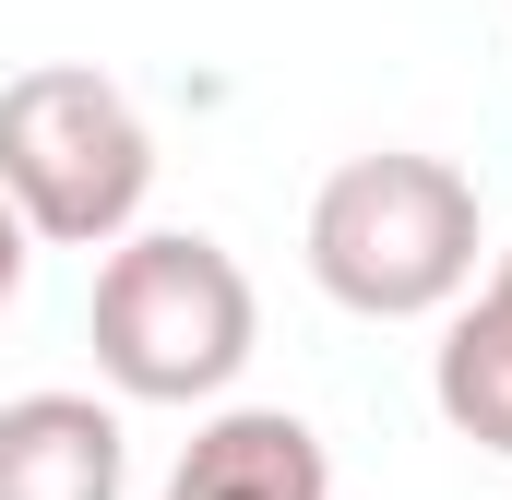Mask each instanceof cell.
Masks as SVG:
<instances>
[{"label":"cell","instance_id":"cell-1","mask_svg":"<svg viewBox=\"0 0 512 500\" xmlns=\"http://www.w3.org/2000/svg\"><path fill=\"white\" fill-rule=\"evenodd\" d=\"M477 179L441 155H346L310 191V286L358 322H441L477 298Z\"/></svg>","mask_w":512,"mask_h":500},{"label":"cell","instance_id":"cell-2","mask_svg":"<svg viewBox=\"0 0 512 500\" xmlns=\"http://www.w3.org/2000/svg\"><path fill=\"white\" fill-rule=\"evenodd\" d=\"M262 346L239 250L203 227H131L96 262V370L120 405H215Z\"/></svg>","mask_w":512,"mask_h":500},{"label":"cell","instance_id":"cell-3","mask_svg":"<svg viewBox=\"0 0 512 500\" xmlns=\"http://www.w3.org/2000/svg\"><path fill=\"white\" fill-rule=\"evenodd\" d=\"M155 191V131L108 72L36 60L0 84V203L48 250H120Z\"/></svg>","mask_w":512,"mask_h":500},{"label":"cell","instance_id":"cell-4","mask_svg":"<svg viewBox=\"0 0 512 500\" xmlns=\"http://www.w3.org/2000/svg\"><path fill=\"white\" fill-rule=\"evenodd\" d=\"M155 500H334V465H322L310 417H286V405H215Z\"/></svg>","mask_w":512,"mask_h":500},{"label":"cell","instance_id":"cell-5","mask_svg":"<svg viewBox=\"0 0 512 500\" xmlns=\"http://www.w3.org/2000/svg\"><path fill=\"white\" fill-rule=\"evenodd\" d=\"M131 441L96 393H12L0 405V500H120Z\"/></svg>","mask_w":512,"mask_h":500},{"label":"cell","instance_id":"cell-6","mask_svg":"<svg viewBox=\"0 0 512 500\" xmlns=\"http://www.w3.org/2000/svg\"><path fill=\"white\" fill-rule=\"evenodd\" d=\"M429 405L453 441L501 453L512 465V286L489 274L465 310H441V346H429Z\"/></svg>","mask_w":512,"mask_h":500},{"label":"cell","instance_id":"cell-7","mask_svg":"<svg viewBox=\"0 0 512 500\" xmlns=\"http://www.w3.org/2000/svg\"><path fill=\"white\" fill-rule=\"evenodd\" d=\"M24 250H36V239H24V215H12V203H0V310H12V298H24Z\"/></svg>","mask_w":512,"mask_h":500},{"label":"cell","instance_id":"cell-8","mask_svg":"<svg viewBox=\"0 0 512 500\" xmlns=\"http://www.w3.org/2000/svg\"><path fill=\"white\" fill-rule=\"evenodd\" d=\"M489 274H501V286H512V250H501V262H489Z\"/></svg>","mask_w":512,"mask_h":500}]
</instances>
